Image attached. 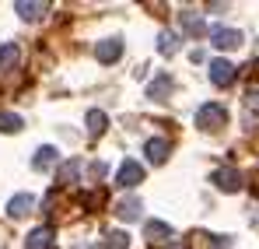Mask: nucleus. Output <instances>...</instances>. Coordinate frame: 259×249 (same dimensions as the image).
Wrapping results in <instances>:
<instances>
[{
	"mask_svg": "<svg viewBox=\"0 0 259 249\" xmlns=\"http://www.w3.org/2000/svg\"><path fill=\"white\" fill-rule=\"evenodd\" d=\"M224 123H228V113H224V105H217V102H207V105H200V109H196V126H200V130L214 133V130H221Z\"/></svg>",
	"mask_w": 259,
	"mask_h": 249,
	"instance_id": "1",
	"label": "nucleus"
},
{
	"mask_svg": "<svg viewBox=\"0 0 259 249\" xmlns=\"http://www.w3.org/2000/svg\"><path fill=\"white\" fill-rule=\"evenodd\" d=\"M214 186L217 190H224V193H238V190H242V172H238V168H217L214 172Z\"/></svg>",
	"mask_w": 259,
	"mask_h": 249,
	"instance_id": "2",
	"label": "nucleus"
},
{
	"mask_svg": "<svg viewBox=\"0 0 259 249\" xmlns=\"http://www.w3.org/2000/svg\"><path fill=\"white\" fill-rule=\"evenodd\" d=\"M168 151H172V144H168L165 137H151V140L144 144V155H147L151 165H165V162H168Z\"/></svg>",
	"mask_w": 259,
	"mask_h": 249,
	"instance_id": "3",
	"label": "nucleus"
},
{
	"mask_svg": "<svg viewBox=\"0 0 259 249\" xmlns=\"http://www.w3.org/2000/svg\"><path fill=\"white\" fill-rule=\"evenodd\" d=\"M116 183H119L123 190H133L137 183H144V165H140V162H123L119 172H116Z\"/></svg>",
	"mask_w": 259,
	"mask_h": 249,
	"instance_id": "4",
	"label": "nucleus"
},
{
	"mask_svg": "<svg viewBox=\"0 0 259 249\" xmlns=\"http://www.w3.org/2000/svg\"><path fill=\"white\" fill-rule=\"evenodd\" d=\"M95 56H98V63H116L123 56V39H102L95 46Z\"/></svg>",
	"mask_w": 259,
	"mask_h": 249,
	"instance_id": "5",
	"label": "nucleus"
},
{
	"mask_svg": "<svg viewBox=\"0 0 259 249\" xmlns=\"http://www.w3.org/2000/svg\"><path fill=\"white\" fill-rule=\"evenodd\" d=\"M32 210H35V197L32 193H18V197L7 200V218H14V221L25 218V214H32Z\"/></svg>",
	"mask_w": 259,
	"mask_h": 249,
	"instance_id": "6",
	"label": "nucleus"
},
{
	"mask_svg": "<svg viewBox=\"0 0 259 249\" xmlns=\"http://www.w3.org/2000/svg\"><path fill=\"white\" fill-rule=\"evenodd\" d=\"M210 42H214L217 49H238L242 46V32L238 28H214L210 32Z\"/></svg>",
	"mask_w": 259,
	"mask_h": 249,
	"instance_id": "7",
	"label": "nucleus"
},
{
	"mask_svg": "<svg viewBox=\"0 0 259 249\" xmlns=\"http://www.w3.org/2000/svg\"><path fill=\"white\" fill-rule=\"evenodd\" d=\"M210 81L217 88H228V84L235 81V67L228 63V60H210Z\"/></svg>",
	"mask_w": 259,
	"mask_h": 249,
	"instance_id": "8",
	"label": "nucleus"
},
{
	"mask_svg": "<svg viewBox=\"0 0 259 249\" xmlns=\"http://www.w3.org/2000/svg\"><path fill=\"white\" fill-rule=\"evenodd\" d=\"M53 239H56V232L42 225V228H35V232H28V239H25V249H49L53 246Z\"/></svg>",
	"mask_w": 259,
	"mask_h": 249,
	"instance_id": "9",
	"label": "nucleus"
},
{
	"mask_svg": "<svg viewBox=\"0 0 259 249\" xmlns=\"http://www.w3.org/2000/svg\"><path fill=\"white\" fill-rule=\"evenodd\" d=\"M14 11H18L25 21H39L46 11H49V4H42V0H32V4H28V0H18V4H14Z\"/></svg>",
	"mask_w": 259,
	"mask_h": 249,
	"instance_id": "10",
	"label": "nucleus"
},
{
	"mask_svg": "<svg viewBox=\"0 0 259 249\" xmlns=\"http://www.w3.org/2000/svg\"><path fill=\"white\" fill-rule=\"evenodd\" d=\"M140 210H144V204H140L137 197H123V200L116 204V218H119V221H137Z\"/></svg>",
	"mask_w": 259,
	"mask_h": 249,
	"instance_id": "11",
	"label": "nucleus"
},
{
	"mask_svg": "<svg viewBox=\"0 0 259 249\" xmlns=\"http://www.w3.org/2000/svg\"><path fill=\"white\" fill-rule=\"evenodd\" d=\"M172 88H175V81L168 78V74H161L158 81L147 84V98H154V102H165V98L172 95Z\"/></svg>",
	"mask_w": 259,
	"mask_h": 249,
	"instance_id": "12",
	"label": "nucleus"
},
{
	"mask_svg": "<svg viewBox=\"0 0 259 249\" xmlns=\"http://www.w3.org/2000/svg\"><path fill=\"white\" fill-rule=\"evenodd\" d=\"M144 235H147V242H158V246H161V242L172 239V228H168L165 221H147V225H144Z\"/></svg>",
	"mask_w": 259,
	"mask_h": 249,
	"instance_id": "13",
	"label": "nucleus"
},
{
	"mask_svg": "<svg viewBox=\"0 0 259 249\" xmlns=\"http://www.w3.org/2000/svg\"><path fill=\"white\" fill-rule=\"evenodd\" d=\"M18 63H21V49L14 42H4L0 46V70H14Z\"/></svg>",
	"mask_w": 259,
	"mask_h": 249,
	"instance_id": "14",
	"label": "nucleus"
},
{
	"mask_svg": "<svg viewBox=\"0 0 259 249\" xmlns=\"http://www.w3.org/2000/svg\"><path fill=\"white\" fill-rule=\"evenodd\" d=\"M77 172H81V162L70 158V162H63V165L56 168V183L60 186H70V183H77Z\"/></svg>",
	"mask_w": 259,
	"mask_h": 249,
	"instance_id": "15",
	"label": "nucleus"
},
{
	"mask_svg": "<svg viewBox=\"0 0 259 249\" xmlns=\"http://www.w3.org/2000/svg\"><path fill=\"white\" fill-rule=\"evenodd\" d=\"M179 21H182V28H186L189 35H207V25H203V18H200V14L182 11V14H179Z\"/></svg>",
	"mask_w": 259,
	"mask_h": 249,
	"instance_id": "16",
	"label": "nucleus"
},
{
	"mask_svg": "<svg viewBox=\"0 0 259 249\" xmlns=\"http://www.w3.org/2000/svg\"><path fill=\"white\" fill-rule=\"evenodd\" d=\"M245 126L249 130L259 126V91H249L245 95Z\"/></svg>",
	"mask_w": 259,
	"mask_h": 249,
	"instance_id": "17",
	"label": "nucleus"
},
{
	"mask_svg": "<svg viewBox=\"0 0 259 249\" xmlns=\"http://www.w3.org/2000/svg\"><path fill=\"white\" fill-rule=\"evenodd\" d=\"M53 162H56V148H49V144H46V148H39V151H35L32 168H35V172H46V168H53Z\"/></svg>",
	"mask_w": 259,
	"mask_h": 249,
	"instance_id": "18",
	"label": "nucleus"
},
{
	"mask_svg": "<svg viewBox=\"0 0 259 249\" xmlns=\"http://www.w3.org/2000/svg\"><path fill=\"white\" fill-rule=\"evenodd\" d=\"M105 126H109V116H105L102 109H91V113H88V133H91V137H102Z\"/></svg>",
	"mask_w": 259,
	"mask_h": 249,
	"instance_id": "19",
	"label": "nucleus"
},
{
	"mask_svg": "<svg viewBox=\"0 0 259 249\" xmlns=\"http://www.w3.org/2000/svg\"><path fill=\"white\" fill-rule=\"evenodd\" d=\"M158 53H161V56H175V53H179V35H175V32H161V35H158Z\"/></svg>",
	"mask_w": 259,
	"mask_h": 249,
	"instance_id": "20",
	"label": "nucleus"
},
{
	"mask_svg": "<svg viewBox=\"0 0 259 249\" xmlns=\"http://www.w3.org/2000/svg\"><path fill=\"white\" fill-rule=\"evenodd\" d=\"M25 126V120L18 113H0V133H18Z\"/></svg>",
	"mask_w": 259,
	"mask_h": 249,
	"instance_id": "21",
	"label": "nucleus"
},
{
	"mask_svg": "<svg viewBox=\"0 0 259 249\" xmlns=\"http://www.w3.org/2000/svg\"><path fill=\"white\" fill-rule=\"evenodd\" d=\"M105 249H130V235L126 232H109L105 235Z\"/></svg>",
	"mask_w": 259,
	"mask_h": 249,
	"instance_id": "22",
	"label": "nucleus"
},
{
	"mask_svg": "<svg viewBox=\"0 0 259 249\" xmlns=\"http://www.w3.org/2000/svg\"><path fill=\"white\" fill-rule=\"evenodd\" d=\"M214 249H228V239H217V242H214Z\"/></svg>",
	"mask_w": 259,
	"mask_h": 249,
	"instance_id": "23",
	"label": "nucleus"
},
{
	"mask_svg": "<svg viewBox=\"0 0 259 249\" xmlns=\"http://www.w3.org/2000/svg\"><path fill=\"white\" fill-rule=\"evenodd\" d=\"M168 249H186V246H182V242H175V246H168Z\"/></svg>",
	"mask_w": 259,
	"mask_h": 249,
	"instance_id": "24",
	"label": "nucleus"
}]
</instances>
